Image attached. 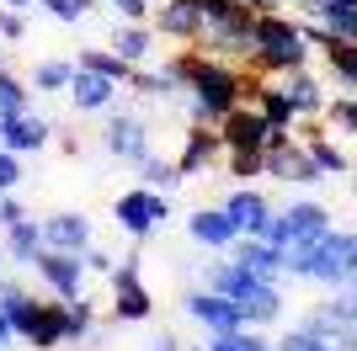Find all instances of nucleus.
Masks as SVG:
<instances>
[{
  "label": "nucleus",
  "mask_w": 357,
  "mask_h": 351,
  "mask_svg": "<svg viewBox=\"0 0 357 351\" xmlns=\"http://www.w3.org/2000/svg\"><path fill=\"white\" fill-rule=\"evenodd\" d=\"M213 128H219L224 149H267V128L272 123L256 112V102H240V107H229Z\"/></svg>",
  "instance_id": "nucleus-6"
},
{
  "label": "nucleus",
  "mask_w": 357,
  "mask_h": 351,
  "mask_svg": "<svg viewBox=\"0 0 357 351\" xmlns=\"http://www.w3.org/2000/svg\"><path fill=\"white\" fill-rule=\"evenodd\" d=\"M27 346L32 351H59L64 346V298L38 309V320H32V330H27Z\"/></svg>",
  "instance_id": "nucleus-24"
},
{
  "label": "nucleus",
  "mask_w": 357,
  "mask_h": 351,
  "mask_svg": "<svg viewBox=\"0 0 357 351\" xmlns=\"http://www.w3.org/2000/svg\"><path fill=\"white\" fill-rule=\"evenodd\" d=\"M0 266H6V245H0Z\"/></svg>",
  "instance_id": "nucleus-47"
},
{
  "label": "nucleus",
  "mask_w": 357,
  "mask_h": 351,
  "mask_svg": "<svg viewBox=\"0 0 357 351\" xmlns=\"http://www.w3.org/2000/svg\"><path fill=\"white\" fill-rule=\"evenodd\" d=\"M11 341H16V330H11V320H6V314H0V351L11 346Z\"/></svg>",
  "instance_id": "nucleus-45"
},
{
  "label": "nucleus",
  "mask_w": 357,
  "mask_h": 351,
  "mask_svg": "<svg viewBox=\"0 0 357 351\" xmlns=\"http://www.w3.org/2000/svg\"><path fill=\"white\" fill-rule=\"evenodd\" d=\"M245 6H251V11H278L283 0H245Z\"/></svg>",
  "instance_id": "nucleus-46"
},
{
  "label": "nucleus",
  "mask_w": 357,
  "mask_h": 351,
  "mask_svg": "<svg viewBox=\"0 0 357 351\" xmlns=\"http://www.w3.org/2000/svg\"><path fill=\"white\" fill-rule=\"evenodd\" d=\"M187 234H192V245H203V250H229L240 240V229H235V219L224 213V203L219 208H192V213H187Z\"/></svg>",
  "instance_id": "nucleus-10"
},
{
  "label": "nucleus",
  "mask_w": 357,
  "mask_h": 351,
  "mask_svg": "<svg viewBox=\"0 0 357 351\" xmlns=\"http://www.w3.org/2000/svg\"><path fill=\"white\" fill-rule=\"evenodd\" d=\"M102 149L112 160H128L139 165L149 155V123L139 112H118V107H107V123H102Z\"/></svg>",
  "instance_id": "nucleus-4"
},
{
  "label": "nucleus",
  "mask_w": 357,
  "mask_h": 351,
  "mask_svg": "<svg viewBox=\"0 0 357 351\" xmlns=\"http://www.w3.org/2000/svg\"><path fill=\"white\" fill-rule=\"evenodd\" d=\"M352 192H357V171H352Z\"/></svg>",
  "instance_id": "nucleus-48"
},
{
  "label": "nucleus",
  "mask_w": 357,
  "mask_h": 351,
  "mask_svg": "<svg viewBox=\"0 0 357 351\" xmlns=\"http://www.w3.org/2000/svg\"><path fill=\"white\" fill-rule=\"evenodd\" d=\"M283 80V91H288V102L298 107V117H320L326 112V86L314 80L310 70H294V75H278Z\"/></svg>",
  "instance_id": "nucleus-21"
},
{
  "label": "nucleus",
  "mask_w": 357,
  "mask_h": 351,
  "mask_svg": "<svg viewBox=\"0 0 357 351\" xmlns=\"http://www.w3.org/2000/svg\"><path fill=\"white\" fill-rule=\"evenodd\" d=\"M102 6H112L123 22H149V0H102Z\"/></svg>",
  "instance_id": "nucleus-40"
},
{
  "label": "nucleus",
  "mask_w": 357,
  "mask_h": 351,
  "mask_svg": "<svg viewBox=\"0 0 357 351\" xmlns=\"http://www.w3.org/2000/svg\"><path fill=\"white\" fill-rule=\"evenodd\" d=\"M48 139H54V128H48V117H38V112H16V117L0 123V144L16 149V155H38Z\"/></svg>",
  "instance_id": "nucleus-16"
},
{
  "label": "nucleus",
  "mask_w": 357,
  "mask_h": 351,
  "mask_svg": "<svg viewBox=\"0 0 357 351\" xmlns=\"http://www.w3.org/2000/svg\"><path fill=\"white\" fill-rule=\"evenodd\" d=\"M16 112H32V91H27L22 75H11L6 64H0V123L16 117Z\"/></svg>",
  "instance_id": "nucleus-32"
},
{
  "label": "nucleus",
  "mask_w": 357,
  "mask_h": 351,
  "mask_svg": "<svg viewBox=\"0 0 357 351\" xmlns=\"http://www.w3.org/2000/svg\"><path fill=\"white\" fill-rule=\"evenodd\" d=\"M144 351H181V341H176V330H155L144 341Z\"/></svg>",
  "instance_id": "nucleus-43"
},
{
  "label": "nucleus",
  "mask_w": 357,
  "mask_h": 351,
  "mask_svg": "<svg viewBox=\"0 0 357 351\" xmlns=\"http://www.w3.org/2000/svg\"><path fill=\"white\" fill-rule=\"evenodd\" d=\"M70 80H75L70 58H43V64L32 70V91H70Z\"/></svg>",
  "instance_id": "nucleus-34"
},
{
  "label": "nucleus",
  "mask_w": 357,
  "mask_h": 351,
  "mask_svg": "<svg viewBox=\"0 0 357 351\" xmlns=\"http://www.w3.org/2000/svg\"><path fill=\"white\" fill-rule=\"evenodd\" d=\"M224 213L235 219L240 234H261L267 229V219L278 213V208L267 203V192H256V187H235L229 197H224Z\"/></svg>",
  "instance_id": "nucleus-15"
},
{
  "label": "nucleus",
  "mask_w": 357,
  "mask_h": 351,
  "mask_svg": "<svg viewBox=\"0 0 357 351\" xmlns=\"http://www.w3.org/2000/svg\"><path fill=\"white\" fill-rule=\"evenodd\" d=\"M38 256H43V219H16V224H6V261L38 266Z\"/></svg>",
  "instance_id": "nucleus-19"
},
{
  "label": "nucleus",
  "mask_w": 357,
  "mask_h": 351,
  "mask_svg": "<svg viewBox=\"0 0 357 351\" xmlns=\"http://www.w3.org/2000/svg\"><path fill=\"white\" fill-rule=\"evenodd\" d=\"M0 43H6V38H0ZM0 54H6V48H0Z\"/></svg>",
  "instance_id": "nucleus-49"
},
{
  "label": "nucleus",
  "mask_w": 357,
  "mask_h": 351,
  "mask_svg": "<svg viewBox=\"0 0 357 351\" xmlns=\"http://www.w3.org/2000/svg\"><path fill=\"white\" fill-rule=\"evenodd\" d=\"M272 351H278V346H272Z\"/></svg>",
  "instance_id": "nucleus-50"
},
{
  "label": "nucleus",
  "mask_w": 357,
  "mask_h": 351,
  "mask_svg": "<svg viewBox=\"0 0 357 351\" xmlns=\"http://www.w3.org/2000/svg\"><path fill=\"white\" fill-rule=\"evenodd\" d=\"M320 117H326V128H336V133H357V96H331Z\"/></svg>",
  "instance_id": "nucleus-35"
},
{
  "label": "nucleus",
  "mask_w": 357,
  "mask_h": 351,
  "mask_svg": "<svg viewBox=\"0 0 357 351\" xmlns=\"http://www.w3.org/2000/svg\"><path fill=\"white\" fill-rule=\"evenodd\" d=\"M38 309H43V298H32L27 288H16V282H6L0 288V314L11 320V330H16V341L32 330V320H38Z\"/></svg>",
  "instance_id": "nucleus-23"
},
{
  "label": "nucleus",
  "mask_w": 357,
  "mask_h": 351,
  "mask_svg": "<svg viewBox=\"0 0 357 351\" xmlns=\"http://www.w3.org/2000/svg\"><path fill=\"white\" fill-rule=\"evenodd\" d=\"M128 91H134V96H144V102H171V96H181V86H176L165 70H144V64L128 75Z\"/></svg>",
  "instance_id": "nucleus-29"
},
{
  "label": "nucleus",
  "mask_w": 357,
  "mask_h": 351,
  "mask_svg": "<svg viewBox=\"0 0 357 351\" xmlns=\"http://www.w3.org/2000/svg\"><path fill=\"white\" fill-rule=\"evenodd\" d=\"M91 330H96V298H70L64 304V346L70 341H91Z\"/></svg>",
  "instance_id": "nucleus-31"
},
{
  "label": "nucleus",
  "mask_w": 357,
  "mask_h": 351,
  "mask_svg": "<svg viewBox=\"0 0 357 351\" xmlns=\"http://www.w3.org/2000/svg\"><path fill=\"white\" fill-rule=\"evenodd\" d=\"M267 176L272 181H294V187H314V181H326L314 155L304 149V139H288V144L267 149Z\"/></svg>",
  "instance_id": "nucleus-8"
},
{
  "label": "nucleus",
  "mask_w": 357,
  "mask_h": 351,
  "mask_svg": "<svg viewBox=\"0 0 357 351\" xmlns=\"http://www.w3.org/2000/svg\"><path fill=\"white\" fill-rule=\"evenodd\" d=\"M224 256H229V261H240V266H251L256 277H267V282L283 277V245H272V240H261V234H240Z\"/></svg>",
  "instance_id": "nucleus-11"
},
{
  "label": "nucleus",
  "mask_w": 357,
  "mask_h": 351,
  "mask_svg": "<svg viewBox=\"0 0 357 351\" xmlns=\"http://www.w3.org/2000/svg\"><path fill=\"white\" fill-rule=\"evenodd\" d=\"M16 219H27V208L16 203V192H0V229H6V224H16Z\"/></svg>",
  "instance_id": "nucleus-41"
},
{
  "label": "nucleus",
  "mask_w": 357,
  "mask_h": 351,
  "mask_svg": "<svg viewBox=\"0 0 357 351\" xmlns=\"http://www.w3.org/2000/svg\"><path fill=\"white\" fill-rule=\"evenodd\" d=\"M112 219H118V229L128 234V240H149L155 229H165V219H171V203H165V192L128 187L118 203H112Z\"/></svg>",
  "instance_id": "nucleus-3"
},
{
  "label": "nucleus",
  "mask_w": 357,
  "mask_h": 351,
  "mask_svg": "<svg viewBox=\"0 0 357 351\" xmlns=\"http://www.w3.org/2000/svg\"><path fill=\"white\" fill-rule=\"evenodd\" d=\"M251 70L261 75H294L310 64V38H304V22L283 11H256V32H251Z\"/></svg>",
  "instance_id": "nucleus-1"
},
{
  "label": "nucleus",
  "mask_w": 357,
  "mask_h": 351,
  "mask_svg": "<svg viewBox=\"0 0 357 351\" xmlns=\"http://www.w3.org/2000/svg\"><path fill=\"white\" fill-rule=\"evenodd\" d=\"M86 245H96L86 213L70 208V213H48L43 219V250H75V256H86Z\"/></svg>",
  "instance_id": "nucleus-13"
},
{
  "label": "nucleus",
  "mask_w": 357,
  "mask_h": 351,
  "mask_svg": "<svg viewBox=\"0 0 357 351\" xmlns=\"http://www.w3.org/2000/svg\"><path fill=\"white\" fill-rule=\"evenodd\" d=\"M203 351H272V341L256 330V325H240V330H219Z\"/></svg>",
  "instance_id": "nucleus-33"
},
{
  "label": "nucleus",
  "mask_w": 357,
  "mask_h": 351,
  "mask_svg": "<svg viewBox=\"0 0 357 351\" xmlns=\"http://www.w3.org/2000/svg\"><path fill=\"white\" fill-rule=\"evenodd\" d=\"M187 314H192L208 336H219V330H240L245 325V314H240V304L235 298H224V292H213V288H197V292H187Z\"/></svg>",
  "instance_id": "nucleus-7"
},
{
  "label": "nucleus",
  "mask_w": 357,
  "mask_h": 351,
  "mask_svg": "<svg viewBox=\"0 0 357 351\" xmlns=\"http://www.w3.org/2000/svg\"><path fill=\"white\" fill-rule=\"evenodd\" d=\"M149 314H155V292L144 288V277L112 288V320H118V325H144Z\"/></svg>",
  "instance_id": "nucleus-18"
},
{
  "label": "nucleus",
  "mask_w": 357,
  "mask_h": 351,
  "mask_svg": "<svg viewBox=\"0 0 357 351\" xmlns=\"http://www.w3.org/2000/svg\"><path fill=\"white\" fill-rule=\"evenodd\" d=\"M112 261H118V256H107V250H96V245H86V272H112Z\"/></svg>",
  "instance_id": "nucleus-42"
},
{
  "label": "nucleus",
  "mask_w": 357,
  "mask_h": 351,
  "mask_svg": "<svg viewBox=\"0 0 357 351\" xmlns=\"http://www.w3.org/2000/svg\"><path fill=\"white\" fill-rule=\"evenodd\" d=\"M219 160H224L219 128H213V123H192V128H187V139H181V155H176L181 176H203V171H213Z\"/></svg>",
  "instance_id": "nucleus-9"
},
{
  "label": "nucleus",
  "mask_w": 357,
  "mask_h": 351,
  "mask_svg": "<svg viewBox=\"0 0 357 351\" xmlns=\"http://www.w3.org/2000/svg\"><path fill=\"white\" fill-rule=\"evenodd\" d=\"M118 80H107V75H96V70H80V64H75V80H70V91H64V96H70V107L75 112H107V107L118 102Z\"/></svg>",
  "instance_id": "nucleus-12"
},
{
  "label": "nucleus",
  "mask_w": 357,
  "mask_h": 351,
  "mask_svg": "<svg viewBox=\"0 0 357 351\" xmlns=\"http://www.w3.org/2000/svg\"><path fill=\"white\" fill-rule=\"evenodd\" d=\"M320 54H326V70L336 75L347 91H357V43H352V38H331Z\"/></svg>",
  "instance_id": "nucleus-28"
},
{
  "label": "nucleus",
  "mask_w": 357,
  "mask_h": 351,
  "mask_svg": "<svg viewBox=\"0 0 357 351\" xmlns=\"http://www.w3.org/2000/svg\"><path fill=\"white\" fill-rule=\"evenodd\" d=\"M256 282H267V277H256L251 266H240V261H229V256H224V261H208L203 266V288H213V292H224V298H245V292L256 288Z\"/></svg>",
  "instance_id": "nucleus-17"
},
{
  "label": "nucleus",
  "mask_w": 357,
  "mask_h": 351,
  "mask_svg": "<svg viewBox=\"0 0 357 351\" xmlns=\"http://www.w3.org/2000/svg\"><path fill=\"white\" fill-rule=\"evenodd\" d=\"M336 224H331V208L326 203H288L283 213H272L267 229H261V240H272V245H314L320 234H331Z\"/></svg>",
  "instance_id": "nucleus-2"
},
{
  "label": "nucleus",
  "mask_w": 357,
  "mask_h": 351,
  "mask_svg": "<svg viewBox=\"0 0 357 351\" xmlns=\"http://www.w3.org/2000/svg\"><path fill=\"white\" fill-rule=\"evenodd\" d=\"M32 272L43 277L48 298H64V304H70V298L86 292V256H75V250H43Z\"/></svg>",
  "instance_id": "nucleus-5"
},
{
  "label": "nucleus",
  "mask_w": 357,
  "mask_h": 351,
  "mask_svg": "<svg viewBox=\"0 0 357 351\" xmlns=\"http://www.w3.org/2000/svg\"><path fill=\"white\" fill-rule=\"evenodd\" d=\"M16 187H22V155L0 144V192H16Z\"/></svg>",
  "instance_id": "nucleus-38"
},
{
  "label": "nucleus",
  "mask_w": 357,
  "mask_h": 351,
  "mask_svg": "<svg viewBox=\"0 0 357 351\" xmlns=\"http://www.w3.org/2000/svg\"><path fill=\"white\" fill-rule=\"evenodd\" d=\"M240 314H245V325H256V330L278 325L283 320V292H278V282H256V288L240 298Z\"/></svg>",
  "instance_id": "nucleus-20"
},
{
  "label": "nucleus",
  "mask_w": 357,
  "mask_h": 351,
  "mask_svg": "<svg viewBox=\"0 0 357 351\" xmlns=\"http://www.w3.org/2000/svg\"><path fill=\"white\" fill-rule=\"evenodd\" d=\"M149 27H155V38H171V43H197V38H203V16H197L187 0H160Z\"/></svg>",
  "instance_id": "nucleus-14"
},
{
  "label": "nucleus",
  "mask_w": 357,
  "mask_h": 351,
  "mask_svg": "<svg viewBox=\"0 0 357 351\" xmlns=\"http://www.w3.org/2000/svg\"><path fill=\"white\" fill-rule=\"evenodd\" d=\"M0 6H11V11H22V16H27V11H38L43 0H0Z\"/></svg>",
  "instance_id": "nucleus-44"
},
{
  "label": "nucleus",
  "mask_w": 357,
  "mask_h": 351,
  "mask_svg": "<svg viewBox=\"0 0 357 351\" xmlns=\"http://www.w3.org/2000/svg\"><path fill=\"white\" fill-rule=\"evenodd\" d=\"M75 64H80V70L107 75V80H118V86H128V75H134V64H128L123 54H112V48H80V54H75Z\"/></svg>",
  "instance_id": "nucleus-27"
},
{
  "label": "nucleus",
  "mask_w": 357,
  "mask_h": 351,
  "mask_svg": "<svg viewBox=\"0 0 357 351\" xmlns=\"http://www.w3.org/2000/svg\"><path fill=\"white\" fill-rule=\"evenodd\" d=\"M294 139H304V149L314 155L320 176H347V171H352L347 149H342V144H331V139H326V128H304V133H294Z\"/></svg>",
  "instance_id": "nucleus-25"
},
{
  "label": "nucleus",
  "mask_w": 357,
  "mask_h": 351,
  "mask_svg": "<svg viewBox=\"0 0 357 351\" xmlns=\"http://www.w3.org/2000/svg\"><path fill=\"white\" fill-rule=\"evenodd\" d=\"M107 48H112V54H123V58L139 70V64L155 54V27H149V22H123V27L112 32V43H107Z\"/></svg>",
  "instance_id": "nucleus-22"
},
{
  "label": "nucleus",
  "mask_w": 357,
  "mask_h": 351,
  "mask_svg": "<svg viewBox=\"0 0 357 351\" xmlns=\"http://www.w3.org/2000/svg\"><path fill=\"white\" fill-rule=\"evenodd\" d=\"M22 32H27V16L11 11V6H0V38H6V43H22Z\"/></svg>",
  "instance_id": "nucleus-39"
},
{
  "label": "nucleus",
  "mask_w": 357,
  "mask_h": 351,
  "mask_svg": "<svg viewBox=\"0 0 357 351\" xmlns=\"http://www.w3.org/2000/svg\"><path fill=\"white\" fill-rule=\"evenodd\" d=\"M224 176H235V187H251L256 176H267V149H224Z\"/></svg>",
  "instance_id": "nucleus-30"
},
{
  "label": "nucleus",
  "mask_w": 357,
  "mask_h": 351,
  "mask_svg": "<svg viewBox=\"0 0 357 351\" xmlns=\"http://www.w3.org/2000/svg\"><path fill=\"white\" fill-rule=\"evenodd\" d=\"M181 181H187V176H181V165H176V160H160V155H144V160H139V187L165 192V197H171Z\"/></svg>",
  "instance_id": "nucleus-26"
},
{
  "label": "nucleus",
  "mask_w": 357,
  "mask_h": 351,
  "mask_svg": "<svg viewBox=\"0 0 357 351\" xmlns=\"http://www.w3.org/2000/svg\"><path fill=\"white\" fill-rule=\"evenodd\" d=\"M91 6H102V0H43V11L54 16V22H86Z\"/></svg>",
  "instance_id": "nucleus-37"
},
{
  "label": "nucleus",
  "mask_w": 357,
  "mask_h": 351,
  "mask_svg": "<svg viewBox=\"0 0 357 351\" xmlns=\"http://www.w3.org/2000/svg\"><path fill=\"white\" fill-rule=\"evenodd\" d=\"M272 346H278V351H331V341L298 325V330H283V341H272Z\"/></svg>",
  "instance_id": "nucleus-36"
}]
</instances>
